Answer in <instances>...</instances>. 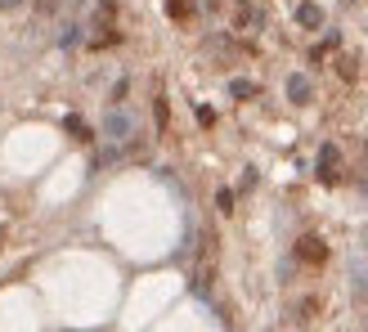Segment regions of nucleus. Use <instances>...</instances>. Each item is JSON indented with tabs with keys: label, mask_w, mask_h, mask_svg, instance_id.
<instances>
[{
	"label": "nucleus",
	"mask_w": 368,
	"mask_h": 332,
	"mask_svg": "<svg viewBox=\"0 0 368 332\" xmlns=\"http://www.w3.org/2000/svg\"><path fill=\"white\" fill-rule=\"evenodd\" d=\"M297 256L306 265H324L328 261V247H324V238H315V234H306V238L297 243Z\"/></svg>",
	"instance_id": "f257e3e1"
},
{
	"label": "nucleus",
	"mask_w": 368,
	"mask_h": 332,
	"mask_svg": "<svg viewBox=\"0 0 368 332\" xmlns=\"http://www.w3.org/2000/svg\"><path fill=\"white\" fill-rule=\"evenodd\" d=\"M319 175H324L328 184L337 180V148L333 144H324V153H319Z\"/></svg>",
	"instance_id": "f03ea898"
},
{
	"label": "nucleus",
	"mask_w": 368,
	"mask_h": 332,
	"mask_svg": "<svg viewBox=\"0 0 368 332\" xmlns=\"http://www.w3.org/2000/svg\"><path fill=\"white\" fill-rule=\"evenodd\" d=\"M166 9H171V18H180V23L193 18V0H166Z\"/></svg>",
	"instance_id": "7ed1b4c3"
},
{
	"label": "nucleus",
	"mask_w": 368,
	"mask_h": 332,
	"mask_svg": "<svg viewBox=\"0 0 368 332\" xmlns=\"http://www.w3.org/2000/svg\"><path fill=\"white\" fill-rule=\"evenodd\" d=\"M153 112H157V130H166V126H171V103H166V94H157Z\"/></svg>",
	"instance_id": "20e7f679"
},
{
	"label": "nucleus",
	"mask_w": 368,
	"mask_h": 332,
	"mask_svg": "<svg viewBox=\"0 0 368 332\" xmlns=\"http://www.w3.org/2000/svg\"><path fill=\"white\" fill-rule=\"evenodd\" d=\"M288 90H292V99H297V103H306V99H310V81H306V77H292V81H288Z\"/></svg>",
	"instance_id": "39448f33"
},
{
	"label": "nucleus",
	"mask_w": 368,
	"mask_h": 332,
	"mask_svg": "<svg viewBox=\"0 0 368 332\" xmlns=\"http://www.w3.org/2000/svg\"><path fill=\"white\" fill-rule=\"evenodd\" d=\"M112 18H117V5H112V0H99V27H112Z\"/></svg>",
	"instance_id": "423d86ee"
},
{
	"label": "nucleus",
	"mask_w": 368,
	"mask_h": 332,
	"mask_svg": "<svg viewBox=\"0 0 368 332\" xmlns=\"http://www.w3.org/2000/svg\"><path fill=\"white\" fill-rule=\"evenodd\" d=\"M229 90H234V94H238V99H252V94H256V85H252V81H234V85H229Z\"/></svg>",
	"instance_id": "0eeeda50"
},
{
	"label": "nucleus",
	"mask_w": 368,
	"mask_h": 332,
	"mask_svg": "<svg viewBox=\"0 0 368 332\" xmlns=\"http://www.w3.org/2000/svg\"><path fill=\"white\" fill-rule=\"evenodd\" d=\"M68 130H72V139H81V144H86V139H90V130H86V126H81V121H77V117H68Z\"/></svg>",
	"instance_id": "6e6552de"
},
{
	"label": "nucleus",
	"mask_w": 368,
	"mask_h": 332,
	"mask_svg": "<svg viewBox=\"0 0 368 332\" xmlns=\"http://www.w3.org/2000/svg\"><path fill=\"white\" fill-rule=\"evenodd\" d=\"M216 207H220V211H234V193H229V189H220V193H216Z\"/></svg>",
	"instance_id": "1a4fd4ad"
},
{
	"label": "nucleus",
	"mask_w": 368,
	"mask_h": 332,
	"mask_svg": "<svg viewBox=\"0 0 368 332\" xmlns=\"http://www.w3.org/2000/svg\"><path fill=\"white\" fill-rule=\"evenodd\" d=\"M301 23L315 27V23H319V9H315V5H306V9H301Z\"/></svg>",
	"instance_id": "9d476101"
},
{
	"label": "nucleus",
	"mask_w": 368,
	"mask_h": 332,
	"mask_svg": "<svg viewBox=\"0 0 368 332\" xmlns=\"http://www.w3.org/2000/svg\"><path fill=\"white\" fill-rule=\"evenodd\" d=\"M54 5H59V0H36V9H41V14H50Z\"/></svg>",
	"instance_id": "9b49d317"
},
{
	"label": "nucleus",
	"mask_w": 368,
	"mask_h": 332,
	"mask_svg": "<svg viewBox=\"0 0 368 332\" xmlns=\"http://www.w3.org/2000/svg\"><path fill=\"white\" fill-rule=\"evenodd\" d=\"M18 5V0H0V14H5V9H14Z\"/></svg>",
	"instance_id": "f8f14e48"
}]
</instances>
